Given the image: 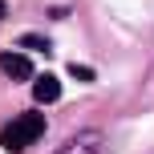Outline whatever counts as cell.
<instances>
[{
    "instance_id": "cell-1",
    "label": "cell",
    "mask_w": 154,
    "mask_h": 154,
    "mask_svg": "<svg viewBox=\"0 0 154 154\" xmlns=\"http://www.w3.org/2000/svg\"><path fill=\"white\" fill-rule=\"evenodd\" d=\"M41 134H45V118L41 114H20V118H12V122L0 130V146L20 154V150H29Z\"/></svg>"
},
{
    "instance_id": "cell-2",
    "label": "cell",
    "mask_w": 154,
    "mask_h": 154,
    "mask_svg": "<svg viewBox=\"0 0 154 154\" xmlns=\"http://www.w3.org/2000/svg\"><path fill=\"white\" fill-rule=\"evenodd\" d=\"M0 69H4V77H12V81H29L32 77V61L29 53H0Z\"/></svg>"
},
{
    "instance_id": "cell-3",
    "label": "cell",
    "mask_w": 154,
    "mask_h": 154,
    "mask_svg": "<svg viewBox=\"0 0 154 154\" xmlns=\"http://www.w3.org/2000/svg\"><path fill=\"white\" fill-rule=\"evenodd\" d=\"M101 146H106V138H101L97 130H81V134H73V138L65 142L61 154H101Z\"/></svg>"
},
{
    "instance_id": "cell-4",
    "label": "cell",
    "mask_w": 154,
    "mask_h": 154,
    "mask_svg": "<svg viewBox=\"0 0 154 154\" xmlns=\"http://www.w3.org/2000/svg\"><path fill=\"white\" fill-rule=\"evenodd\" d=\"M32 97H37L41 106H49V101H57V97H61V81H57L53 73H41L37 81H32Z\"/></svg>"
},
{
    "instance_id": "cell-5",
    "label": "cell",
    "mask_w": 154,
    "mask_h": 154,
    "mask_svg": "<svg viewBox=\"0 0 154 154\" xmlns=\"http://www.w3.org/2000/svg\"><path fill=\"white\" fill-rule=\"evenodd\" d=\"M69 73H73V77H81V81H89V77H93V69H85V65H73Z\"/></svg>"
},
{
    "instance_id": "cell-6",
    "label": "cell",
    "mask_w": 154,
    "mask_h": 154,
    "mask_svg": "<svg viewBox=\"0 0 154 154\" xmlns=\"http://www.w3.org/2000/svg\"><path fill=\"white\" fill-rule=\"evenodd\" d=\"M0 16H4V0H0Z\"/></svg>"
}]
</instances>
